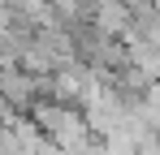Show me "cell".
<instances>
[{"label":"cell","instance_id":"1","mask_svg":"<svg viewBox=\"0 0 160 155\" xmlns=\"http://www.w3.org/2000/svg\"><path fill=\"white\" fill-rule=\"evenodd\" d=\"M26 121L39 129L48 142H52L56 151H65V155H87L91 147H95V138H91V129H87V116H82V108L35 103Z\"/></svg>","mask_w":160,"mask_h":155},{"label":"cell","instance_id":"2","mask_svg":"<svg viewBox=\"0 0 160 155\" xmlns=\"http://www.w3.org/2000/svg\"><path fill=\"white\" fill-rule=\"evenodd\" d=\"M0 103L13 116H30V108L39 103V82L26 78L18 65H0Z\"/></svg>","mask_w":160,"mask_h":155},{"label":"cell","instance_id":"3","mask_svg":"<svg viewBox=\"0 0 160 155\" xmlns=\"http://www.w3.org/2000/svg\"><path fill=\"white\" fill-rule=\"evenodd\" d=\"M87 26L100 35V39H126L130 35V13H126V4L121 0H95L91 4V17H87Z\"/></svg>","mask_w":160,"mask_h":155},{"label":"cell","instance_id":"4","mask_svg":"<svg viewBox=\"0 0 160 155\" xmlns=\"http://www.w3.org/2000/svg\"><path fill=\"white\" fill-rule=\"evenodd\" d=\"M147 4H152V9H156V13H160V0H147Z\"/></svg>","mask_w":160,"mask_h":155}]
</instances>
